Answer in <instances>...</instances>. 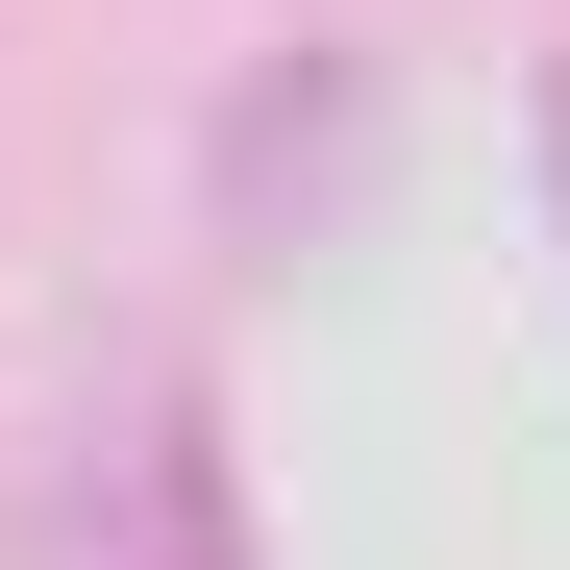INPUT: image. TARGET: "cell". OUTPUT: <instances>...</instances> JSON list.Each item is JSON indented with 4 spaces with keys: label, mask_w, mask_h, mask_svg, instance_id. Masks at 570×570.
<instances>
[{
    "label": "cell",
    "mask_w": 570,
    "mask_h": 570,
    "mask_svg": "<svg viewBox=\"0 0 570 570\" xmlns=\"http://www.w3.org/2000/svg\"><path fill=\"white\" fill-rule=\"evenodd\" d=\"M546 199H570V75H546Z\"/></svg>",
    "instance_id": "6da1fadb"
}]
</instances>
